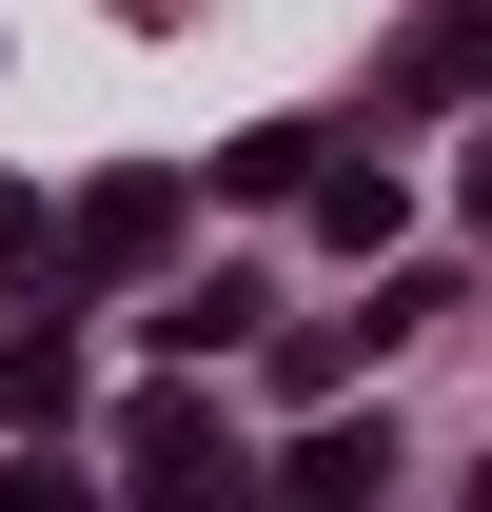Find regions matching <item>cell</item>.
Listing matches in <instances>:
<instances>
[{
	"label": "cell",
	"instance_id": "4",
	"mask_svg": "<svg viewBox=\"0 0 492 512\" xmlns=\"http://www.w3.org/2000/svg\"><path fill=\"white\" fill-rule=\"evenodd\" d=\"M296 512H374V434H315L296 453Z\"/></svg>",
	"mask_w": 492,
	"mask_h": 512
},
{
	"label": "cell",
	"instance_id": "2",
	"mask_svg": "<svg viewBox=\"0 0 492 512\" xmlns=\"http://www.w3.org/2000/svg\"><path fill=\"white\" fill-rule=\"evenodd\" d=\"M158 237H178V178H99L79 197V256H99V276H138Z\"/></svg>",
	"mask_w": 492,
	"mask_h": 512
},
{
	"label": "cell",
	"instance_id": "6",
	"mask_svg": "<svg viewBox=\"0 0 492 512\" xmlns=\"http://www.w3.org/2000/svg\"><path fill=\"white\" fill-rule=\"evenodd\" d=\"M0 512H79V493H60V473H0Z\"/></svg>",
	"mask_w": 492,
	"mask_h": 512
},
{
	"label": "cell",
	"instance_id": "5",
	"mask_svg": "<svg viewBox=\"0 0 492 512\" xmlns=\"http://www.w3.org/2000/svg\"><path fill=\"white\" fill-rule=\"evenodd\" d=\"M20 256H40V197H0V276H20Z\"/></svg>",
	"mask_w": 492,
	"mask_h": 512
},
{
	"label": "cell",
	"instance_id": "3",
	"mask_svg": "<svg viewBox=\"0 0 492 512\" xmlns=\"http://www.w3.org/2000/svg\"><path fill=\"white\" fill-rule=\"evenodd\" d=\"M315 237H335V256H374V237H394V158H374V178H315Z\"/></svg>",
	"mask_w": 492,
	"mask_h": 512
},
{
	"label": "cell",
	"instance_id": "1",
	"mask_svg": "<svg viewBox=\"0 0 492 512\" xmlns=\"http://www.w3.org/2000/svg\"><path fill=\"white\" fill-rule=\"evenodd\" d=\"M138 493H158V512H237L256 493V473H237V434H217V414H197V394H138Z\"/></svg>",
	"mask_w": 492,
	"mask_h": 512
}]
</instances>
